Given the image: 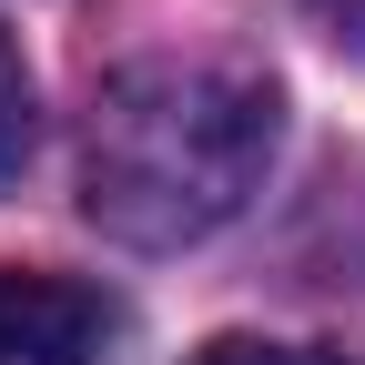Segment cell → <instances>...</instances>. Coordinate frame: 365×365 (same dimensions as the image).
<instances>
[{
	"instance_id": "obj_1",
	"label": "cell",
	"mask_w": 365,
	"mask_h": 365,
	"mask_svg": "<svg viewBox=\"0 0 365 365\" xmlns=\"http://www.w3.org/2000/svg\"><path fill=\"white\" fill-rule=\"evenodd\" d=\"M284 143V102L244 61H122L81 112V213L132 254H182L223 234Z\"/></svg>"
},
{
	"instance_id": "obj_2",
	"label": "cell",
	"mask_w": 365,
	"mask_h": 365,
	"mask_svg": "<svg viewBox=\"0 0 365 365\" xmlns=\"http://www.w3.org/2000/svg\"><path fill=\"white\" fill-rule=\"evenodd\" d=\"M112 294L71 274H21L0 264V365H91L112 345Z\"/></svg>"
},
{
	"instance_id": "obj_3",
	"label": "cell",
	"mask_w": 365,
	"mask_h": 365,
	"mask_svg": "<svg viewBox=\"0 0 365 365\" xmlns=\"http://www.w3.org/2000/svg\"><path fill=\"white\" fill-rule=\"evenodd\" d=\"M31 61H21V41L0 31V182H11L21 163H31Z\"/></svg>"
},
{
	"instance_id": "obj_4",
	"label": "cell",
	"mask_w": 365,
	"mask_h": 365,
	"mask_svg": "<svg viewBox=\"0 0 365 365\" xmlns=\"http://www.w3.org/2000/svg\"><path fill=\"white\" fill-rule=\"evenodd\" d=\"M182 365H355V355H325V345H274V335H213Z\"/></svg>"
},
{
	"instance_id": "obj_5",
	"label": "cell",
	"mask_w": 365,
	"mask_h": 365,
	"mask_svg": "<svg viewBox=\"0 0 365 365\" xmlns=\"http://www.w3.org/2000/svg\"><path fill=\"white\" fill-rule=\"evenodd\" d=\"M314 21H325V41H345V51H365V0H304Z\"/></svg>"
}]
</instances>
